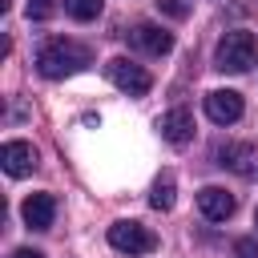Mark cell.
<instances>
[{"mask_svg": "<svg viewBox=\"0 0 258 258\" xmlns=\"http://www.w3.org/2000/svg\"><path fill=\"white\" fill-rule=\"evenodd\" d=\"M218 165H226V169L250 177V173L258 169V149H254L250 141H230V145L218 149Z\"/></svg>", "mask_w": 258, "mask_h": 258, "instance_id": "cell-7", "label": "cell"}, {"mask_svg": "<svg viewBox=\"0 0 258 258\" xmlns=\"http://www.w3.org/2000/svg\"><path fill=\"white\" fill-rule=\"evenodd\" d=\"M173 189H177V181H173V173H161V177L153 181V194H149V206H153V210H173Z\"/></svg>", "mask_w": 258, "mask_h": 258, "instance_id": "cell-12", "label": "cell"}, {"mask_svg": "<svg viewBox=\"0 0 258 258\" xmlns=\"http://www.w3.org/2000/svg\"><path fill=\"white\" fill-rule=\"evenodd\" d=\"M20 218H24L28 230H52V222H56V198H52V194H32V198H24Z\"/></svg>", "mask_w": 258, "mask_h": 258, "instance_id": "cell-6", "label": "cell"}, {"mask_svg": "<svg viewBox=\"0 0 258 258\" xmlns=\"http://www.w3.org/2000/svg\"><path fill=\"white\" fill-rule=\"evenodd\" d=\"M254 56H258L254 32L234 28V32H226V36L218 40V48H214V69H222V73H246V69L254 64Z\"/></svg>", "mask_w": 258, "mask_h": 258, "instance_id": "cell-2", "label": "cell"}, {"mask_svg": "<svg viewBox=\"0 0 258 258\" xmlns=\"http://www.w3.org/2000/svg\"><path fill=\"white\" fill-rule=\"evenodd\" d=\"M198 210L210 218V222H226L234 214V194H226L222 185H202L198 189Z\"/></svg>", "mask_w": 258, "mask_h": 258, "instance_id": "cell-10", "label": "cell"}, {"mask_svg": "<svg viewBox=\"0 0 258 258\" xmlns=\"http://www.w3.org/2000/svg\"><path fill=\"white\" fill-rule=\"evenodd\" d=\"M0 161H4V173H8V177H24V173L36 169V149H32L28 141H4Z\"/></svg>", "mask_w": 258, "mask_h": 258, "instance_id": "cell-9", "label": "cell"}, {"mask_svg": "<svg viewBox=\"0 0 258 258\" xmlns=\"http://www.w3.org/2000/svg\"><path fill=\"white\" fill-rule=\"evenodd\" d=\"M101 8H105V0H64V12L73 20H97Z\"/></svg>", "mask_w": 258, "mask_h": 258, "instance_id": "cell-13", "label": "cell"}, {"mask_svg": "<svg viewBox=\"0 0 258 258\" xmlns=\"http://www.w3.org/2000/svg\"><path fill=\"white\" fill-rule=\"evenodd\" d=\"M242 113H246L242 93H234V89H214V93H206V117H210L214 125H234Z\"/></svg>", "mask_w": 258, "mask_h": 258, "instance_id": "cell-5", "label": "cell"}, {"mask_svg": "<svg viewBox=\"0 0 258 258\" xmlns=\"http://www.w3.org/2000/svg\"><path fill=\"white\" fill-rule=\"evenodd\" d=\"M89 60H93V52H89L85 44H77V40H64V36L44 40L40 52H36V69H40V77H48V81L73 77V73H81Z\"/></svg>", "mask_w": 258, "mask_h": 258, "instance_id": "cell-1", "label": "cell"}, {"mask_svg": "<svg viewBox=\"0 0 258 258\" xmlns=\"http://www.w3.org/2000/svg\"><path fill=\"white\" fill-rule=\"evenodd\" d=\"M157 4V12H165L169 20H185L189 12H194V0H153Z\"/></svg>", "mask_w": 258, "mask_h": 258, "instance_id": "cell-14", "label": "cell"}, {"mask_svg": "<svg viewBox=\"0 0 258 258\" xmlns=\"http://www.w3.org/2000/svg\"><path fill=\"white\" fill-rule=\"evenodd\" d=\"M234 258H258V242L254 238H238L234 242Z\"/></svg>", "mask_w": 258, "mask_h": 258, "instance_id": "cell-16", "label": "cell"}, {"mask_svg": "<svg viewBox=\"0 0 258 258\" xmlns=\"http://www.w3.org/2000/svg\"><path fill=\"white\" fill-rule=\"evenodd\" d=\"M105 73H109V81H113L121 93H129V97H145V93L153 89V77H149L141 64L125 60V56H113V60L105 64Z\"/></svg>", "mask_w": 258, "mask_h": 258, "instance_id": "cell-4", "label": "cell"}, {"mask_svg": "<svg viewBox=\"0 0 258 258\" xmlns=\"http://www.w3.org/2000/svg\"><path fill=\"white\" fill-rule=\"evenodd\" d=\"M12 258H44V254H40V250H28V246H24V250H16Z\"/></svg>", "mask_w": 258, "mask_h": 258, "instance_id": "cell-17", "label": "cell"}, {"mask_svg": "<svg viewBox=\"0 0 258 258\" xmlns=\"http://www.w3.org/2000/svg\"><path fill=\"white\" fill-rule=\"evenodd\" d=\"M254 226H258V214H254Z\"/></svg>", "mask_w": 258, "mask_h": 258, "instance_id": "cell-19", "label": "cell"}, {"mask_svg": "<svg viewBox=\"0 0 258 258\" xmlns=\"http://www.w3.org/2000/svg\"><path fill=\"white\" fill-rule=\"evenodd\" d=\"M56 12V0H28V20H48Z\"/></svg>", "mask_w": 258, "mask_h": 258, "instance_id": "cell-15", "label": "cell"}, {"mask_svg": "<svg viewBox=\"0 0 258 258\" xmlns=\"http://www.w3.org/2000/svg\"><path fill=\"white\" fill-rule=\"evenodd\" d=\"M8 8H12V0H0V12H8Z\"/></svg>", "mask_w": 258, "mask_h": 258, "instance_id": "cell-18", "label": "cell"}, {"mask_svg": "<svg viewBox=\"0 0 258 258\" xmlns=\"http://www.w3.org/2000/svg\"><path fill=\"white\" fill-rule=\"evenodd\" d=\"M109 246L129 254V258H137V254H153L157 250V234L149 226H141V222H113L109 226Z\"/></svg>", "mask_w": 258, "mask_h": 258, "instance_id": "cell-3", "label": "cell"}, {"mask_svg": "<svg viewBox=\"0 0 258 258\" xmlns=\"http://www.w3.org/2000/svg\"><path fill=\"white\" fill-rule=\"evenodd\" d=\"M133 40H137L149 56H165V52L173 48V36H169L165 28H157V24H137V28H133Z\"/></svg>", "mask_w": 258, "mask_h": 258, "instance_id": "cell-11", "label": "cell"}, {"mask_svg": "<svg viewBox=\"0 0 258 258\" xmlns=\"http://www.w3.org/2000/svg\"><path fill=\"white\" fill-rule=\"evenodd\" d=\"M157 129H161V137H165L169 145H185V141L194 137V113H189L185 105H177V109H169V113H161V121H157Z\"/></svg>", "mask_w": 258, "mask_h": 258, "instance_id": "cell-8", "label": "cell"}]
</instances>
